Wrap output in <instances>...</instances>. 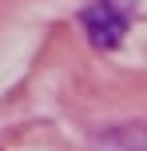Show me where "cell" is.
<instances>
[{"mask_svg": "<svg viewBox=\"0 0 147 151\" xmlns=\"http://www.w3.org/2000/svg\"><path fill=\"white\" fill-rule=\"evenodd\" d=\"M80 20H84L87 40H92L95 48H103V52L115 48L119 40H123V32H127V16L119 12L115 4H103V0H100V4H92V8H84Z\"/></svg>", "mask_w": 147, "mask_h": 151, "instance_id": "6da1fadb", "label": "cell"}]
</instances>
